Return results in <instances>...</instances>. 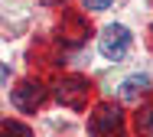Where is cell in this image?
<instances>
[{"mask_svg":"<svg viewBox=\"0 0 153 137\" xmlns=\"http://www.w3.org/2000/svg\"><path fill=\"white\" fill-rule=\"evenodd\" d=\"M150 88V78L147 75H130L121 82V101H137L143 92Z\"/></svg>","mask_w":153,"mask_h":137,"instance_id":"6","label":"cell"},{"mask_svg":"<svg viewBox=\"0 0 153 137\" xmlns=\"http://www.w3.org/2000/svg\"><path fill=\"white\" fill-rule=\"evenodd\" d=\"M137 131L147 134V137H153V108L143 111V114H137Z\"/></svg>","mask_w":153,"mask_h":137,"instance_id":"8","label":"cell"},{"mask_svg":"<svg viewBox=\"0 0 153 137\" xmlns=\"http://www.w3.org/2000/svg\"><path fill=\"white\" fill-rule=\"evenodd\" d=\"M88 92H91V85H88V78H82V75H65L59 85H56L59 104L75 108V111H82V108L88 104Z\"/></svg>","mask_w":153,"mask_h":137,"instance_id":"2","label":"cell"},{"mask_svg":"<svg viewBox=\"0 0 153 137\" xmlns=\"http://www.w3.org/2000/svg\"><path fill=\"white\" fill-rule=\"evenodd\" d=\"M91 137H124V114L114 104H98L88 121Z\"/></svg>","mask_w":153,"mask_h":137,"instance_id":"1","label":"cell"},{"mask_svg":"<svg viewBox=\"0 0 153 137\" xmlns=\"http://www.w3.org/2000/svg\"><path fill=\"white\" fill-rule=\"evenodd\" d=\"M46 3H56V0H46Z\"/></svg>","mask_w":153,"mask_h":137,"instance_id":"10","label":"cell"},{"mask_svg":"<svg viewBox=\"0 0 153 137\" xmlns=\"http://www.w3.org/2000/svg\"><path fill=\"white\" fill-rule=\"evenodd\" d=\"M127 49H130V33H127V26H108L104 33L98 36V52L104 56V59H124L127 56Z\"/></svg>","mask_w":153,"mask_h":137,"instance_id":"3","label":"cell"},{"mask_svg":"<svg viewBox=\"0 0 153 137\" xmlns=\"http://www.w3.org/2000/svg\"><path fill=\"white\" fill-rule=\"evenodd\" d=\"M42 101H46V88H42L39 82H20V85L13 88V104H16L20 111H36Z\"/></svg>","mask_w":153,"mask_h":137,"instance_id":"4","label":"cell"},{"mask_svg":"<svg viewBox=\"0 0 153 137\" xmlns=\"http://www.w3.org/2000/svg\"><path fill=\"white\" fill-rule=\"evenodd\" d=\"M82 3H85V10H108L114 0H82Z\"/></svg>","mask_w":153,"mask_h":137,"instance_id":"9","label":"cell"},{"mask_svg":"<svg viewBox=\"0 0 153 137\" xmlns=\"http://www.w3.org/2000/svg\"><path fill=\"white\" fill-rule=\"evenodd\" d=\"M0 137H33V131L20 121H3L0 124Z\"/></svg>","mask_w":153,"mask_h":137,"instance_id":"7","label":"cell"},{"mask_svg":"<svg viewBox=\"0 0 153 137\" xmlns=\"http://www.w3.org/2000/svg\"><path fill=\"white\" fill-rule=\"evenodd\" d=\"M85 36H88V26H85L82 16H65V20H62V26H59V39L62 42L78 46V42H85Z\"/></svg>","mask_w":153,"mask_h":137,"instance_id":"5","label":"cell"}]
</instances>
